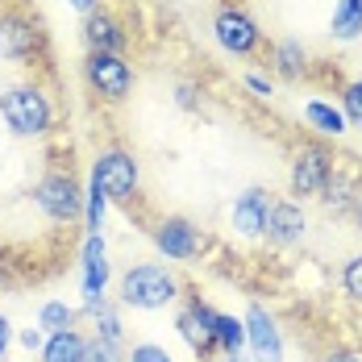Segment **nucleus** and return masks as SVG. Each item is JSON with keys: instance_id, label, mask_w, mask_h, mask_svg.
<instances>
[{"instance_id": "2eb2a0df", "label": "nucleus", "mask_w": 362, "mask_h": 362, "mask_svg": "<svg viewBox=\"0 0 362 362\" xmlns=\"http://www.w3.org/2000/svg\"><path fill=\"white\" fill-rule=\"evenodd\" d=\"M304 233H308V217H304V204L300 200H275L271 204V217H267V242L275 246V250H291V246H300L304 242Z\"/></svg>"}, {"instance_id": "6e6552de", "label": "nucleus", "mask_w": 362, "mask_h": 362, "mask_svg": "<svg viewBox=\"0 0 362 362\" xmlns=\"http://www.w3.org/2000/svg\"><path fill=\"white\" fill-rule=\"evenodd\" d=\"M109 279H112V262L105 233H83V246H79V291H83L79 317H92L109 300Z\"/></svg>"}, {"instance_id": "39448f33", "label": "nucleus", "mask_w": 362, "mask_h": 362, "mask_svg": "<svg viewBox=\"0 0 362 362\" xmlns=\"http://www.w3.org/2000/svg\"><path fill=\"white\" fill-rule=\"evenodd\" d=\"M92 180L100 183V192L109 196V204L134 209L142 200V163L129 150H121V146H105L92 158Z\"/></svg>"}, {"instance_id": "4be33fe9", "label": "nucleus", "mask_w": 362, "mask_h": 362, "mask_svg": "<svg viewBox=\"0 0 362 362\" xmlns=\"http://www.w3.org/2000/svg\"><path fill=\"white\" fill-rule=\"evenodd\" d=\"M79 325V308H71L67 300H46L37 308V329L50 337V333H67V329Z\"/></svg>"}, {"instance_id": "aec40b11", "label": "nucleus", "mask_w": 362, "mask_h": 362, "mask_svg": "<svg viewBox=\"0 0 362 362\" xmlns=\"http://www.w3.org/2000/svg\"><path fill=\"white\" fill-rule=\"evenodd\" d=\"M329 37L333 42H354V37H362V0H333Z\"/></svg>"}, {"instance_id": "412c9836", "label": "nucleus", "mask_w": 362, "mask_h": 362, "mask_svg": "<svg viewBox=\"0 0 362 362\" xmlns=\"http://www.w3.org/2000/svg\"><path fill=\"white\" fill-rule=\"evenodd\" d=\"M92 337H100V341L125 350V321H121V308H117L112 300H105V304L92 313Z\"/></svg>"}, {"instance_id": "e433bc0d", "label": "nucleus", "mask_w": 362, "mask_h": 362, "mask_svg": "<svg viewBox=\"0 0 362 362\" xmlns=\"http://www.w3.org/2000/svg\"><path fill=\"white\" fill-rule=\"evenodd\" d=\"M8 4H17V0H0V8H8Z\"/></svg>"}, {"instance_id": "c85d7f7f", "label": "nucleus", "mask_w": 362, "mask_h": 362, "mask_svg": "<svg viewBox=\"0 0 362 362\" xmlns=\"http://www.w3.org/2000/svg\"><path fill=\"white\" fill-rule=\"evenodd\" d=\"M242 83H246V92L258 96V100H271V96H275V79H271L267 71H250Z\"/></svg>"}, {"instance_id": "0eeeda50", "label": "nucleus", "mask_w": 362, "mask_h": 362, "mask_svg": "<svg viewBox=\"0 0 362 362\" xmlns=\"http://www.w3.org/2000/svg\"><path fill=\"white\" fill-rule=\"evenodd\" d=\"M337 167V154L329 150L325 142H300L291 150V163H288V187L296 200H317L325 192L329 175Z\"/></svg>"}, {"instance_id": "6ab92c4d", "label": "nucleus", "mask_w": 362, "mask_h": 362, "mask_svg": "<svg viewBox=\"0 0 362 362\" xmlns=\"http://www.w3.org/2000/svg\"><path fill=\"white\" fill-rule=\"evenodd\" d=\"M88 358V333L67 329V333H50L42 346V362H83Z\"/></svg>"}, {"instance_id": "ddd939ff", "label": "nucleus", "mask_w": 362, "mask_h": 362, "mask_svg": "<svg viewBox=\"0 0 362 362\" xmlns=\"http://www.w3.org/2000/svg\"><path fill=\"white\" fill-rule=\"evenodd\" d=\"M242 325H246V350H250L254 362H284V333L262 304L246 308Z\"/></svg>"}, {"instance_id": "dca6fc26", "label": "nucleus", "mask_w": 362, "mask_h": 362, "mask_svg": "<svg viewBox=\"0 0 362 362\" xmlns=\"http://www.w3.org/2000/svg\"><path fill=\"white\" fill-rule=\"evenodd\" d=\"M267 67H271V79L300 83V79L308 75V50H304V42H300V37H279V42H271Z\"/></svg>"}, {"instance_id": "f704fd0d", "label": "nucleus", "mask_w": 362, "mask_h": 362, "mask_svg": "<svg viewBox=\"0 0 362 362\" xmlns=\"http://www.w3.org/2000/svg\"><path fill=\"white\" fill-rule=\"evenodd\" d=\"M350 217L358 221V233H362V192H358V200H354V213H350Z\"/></svg>"}, {"instance_id": "a211bd4d", "label": "nucleus", "mask_w": 362, "mask_h": 362, "mask_svg": "<svg viewBox=\"0 0 362 362\" xmlns=\"http://www.w3.org/2000/svg\"><path fill=\"white\" fill-rule=\"evenodd\" d=\"M304 125H308L317 138H341V134L350 129L341 105H329V100H308V105H304Z\"/></svg>"}, {"instance_id": "c9c22d12", "label": "nucleus", "mask_w": 362, "mask_h": 362, "mask_svg": "<svg viewBox=\"0 0 362 362\" xmlns=\"http://www.w3.org/2000/svg\"><path fill=\"white\" fill-rule=\"evenodd\" d=\"M221 362H246V350H238V354H225Z\"/></svg>"}, {"instance_id": "1a4fd4ad", "label": "nucleus", "mask_w": 362, "mask_h": 362, "mask_svg": "<svg viewBox=\"0 0 362 362\" xmlns=\"http://www.w3.org/2000/svg\"><path fill=\"white\" fill-rule=\"evenodd\" d=\"M213 37H217L221 50L233 54V59H254L262 50V25L250 17V8H242L233 0L217 4V13H213Z\"/></svg>"}, {"instance_id": "473e14b6", "label": "nucleus", "mask_w": 362, "mask_h": 362, "mask_svg": "<svg viewBox=\"0 0 362 362\" xmlns=\"http://www.w3.org/2000/svg\"><path fill=\"white\" fill-rule=\"evenodd\" d=\"M8 346H13V321L0 313V362H4V354H8Z\"/></svg>"}, {"instance_id": "20e7f679", "label": "nucleus", "mask_w": 362, "mask_h": 362, "mask_svg": "<svg viewBox=\"0 0 362 362\" xmlns=\"http://www.w3.org/2000/svg\"><path fill=\"white\" fill-rule=\"evenodd\" d=\"M34 204L50 225H75L83 221V183L75 180L71 167L50 163L46 175L34 183Z\"/></svg>"}, {"instance_id": "9d476101", "label": "nucleus", "mask_w": 362, "mask_h": 362, "mask_svg": "<svg viewBox=\"0 0 362 362\" xmlns=\"http://www.w3.org/2000/svg\"><path fill=\"white\" fill-rule=\"evenodd\" d=\"M180 300H183V308L175 313V333H180V341L192 350L196 362H213L217 358V337H213L217 308H213L209 300H200L196 291H183Z\"/></svg>"}, {"instance_id": "b1692460", "label": "nucleus", "mask_w": 362, "mask_h": 362, "mask_svg": "<svg viewBox=\"0 0 362 362\" xmlns=\"http://www.w3.org/2000/svg\"><path fill=\"white\" fill-rule=\"evenodd\" d=\"M105 213H109V196L100 192V183L88 175V183H83V229L100 233L105 229Z\"/></svg>"}, {"instance_id": "bb28decb", "label": "nucleus", "mask_w": 362, "mask_h": 362, "mask_svg": "<svg viewBox=\"0 0 362 362\" xmlns=\"http://www.w3.org/2000/svg\"><path fill=\"white\" fill-rule=\"evenodd\" d=\"M125 362H175V358H171L167 346H158V341H138V346L125 350Z\"/></svg>"}, {"instance_id": "f257e3e1", "label": "nucleus", "mask_w": 362, "mask_h": 362, "mask_svg": "<svg viewBox=\"0 0 362 362\" xmlns=\"http://www.w3.org/2000/svg\"><path fill=\"white\" fill-rule=\"evenodd\" d=\"M0 121L8 125V134L37 142V138H46L54 129L59 109H54V96L46 92V83L21 79V83H13V88L0 92Z\"/></svg>"}, {"instance_id": "9b49d317", "label": "nucleus", "mask_w": 362, "mask_h": 362, "mask_svg": "<svg viewBox=\"0 0 362 362\" xmlns=\"http://www.w3.org/2000/svg\"><path fill=\"white\" fill-rule=\"evenodd\" d=\"M150 242H154V250L163 254V258H171V262H192V258H200V250H204V233L187 217L154 221Z\"/></svg>"}, {"instance_id": "2f4dec72", "label": "nucleus", "mask_w": 362, "mask_h": 362, "mask_svg": "<svg viewBox=\"0 0 362 362\" xmlns=\"http://www.w3.org/2000/svg\"><path fill=\"white\" fill-rule=\"evenodd\" d=\"M321 362H362V354L358 350H350V346H333Z\"/></svg>"}, {"instance_id": "423d86ee", "label": "nucleus", "mask_w": 362, "mask_h": 362, "mask_svg": "<svg viewBox=\"0 0 362 362\" xmlns=\"http://www.w3.org/2000/svg\"><path fill=\"white\" fill-rule=\"evenodd\" d=\"M83 83L96 100L105 105H125L134 96L138 71L125 54H105V50H88L83 54Z\"/></svg>"}, {"instance_id": "f3484780", "label": "nucleus", "mask_w": 362, "mask_h": 362, "mask_svg": "<svg viewBox=\"0 0 362 362\" xmlns=\"http://www.w3.org/2000/svg\"><path fill=\"white\" fill-rule=\"evenodd\" d=\"M362 192V175H354L350 167H341V158H337V167H333V175H329L325 192L317 196L321 204H325L329 213H337V217H350L354 213V200H358Z\"/></svg>"}, {"instance_id": "cd10ccee", "label": "nucleus", "mask_w": 362, "mask_h": 362, "mask_svg": "<svg viewBox=\"0 0 362 362\" xmlns=\"http://www.w3.org/2000/svg\"><path fill=\"white\" fill-rule=\"evenodd\" d=\"M83 362H125V350L100 341V337H88V358Z\"/></svg>"}, {"instance_id": "f03ea898", "label": "nucleus", "mask_w": 362, "mask_h": 362, "mask_svg": "<svg viewBox=\"0 0 362 362\" xmlns=\"http://www.w3.org/2000/svg\"><path fill=\"white\" fill-rule=\"evenodd\" d=\"M183 296L180 275L163 262H134L121 279H117V300L121 308H134V313H158V308H171Z\"/></svg>"}, {"instance_id": "4468645a", "label": "nucleus", "mask_w": 362, "mask_h": 362, "mask_svg": "<svg viewBox=\"0 0 362 362\" xmlns=\"http://www.w3.org/2000/svg\"><path fill=\"white\" fill-rule=\"evenodd\" d=\"M83 46L88 50H105V54H125L129 50V30H125V21L112 13L109 4H100V8H92L83 17Z\"/></svg>"}, {"instance_id": "a878e982", "label": "nucleus", "mask_w": 362, "mask_h": 362, "mask_svg": "<svg viewBox=\"0 0 362 362\" xmlns=\"http://www.w3.org/2000/svg\"><path fill=\"white\" fill-rule=\"evenodd\" d=\"M341 291H346L350 304H358L362 308V254L346 258V267H341Z\"/></svg>"}, {"instance_id": "393cba45", "label": "nucleus", "mask_w": 362, "mask_h": 362, "mask_svg": "<svg viewBox=\"0 0 362 362\" xmlns=\"http://www.w3.org/2000/svg\"><path fill=\"white\" fill-rule=\"evenodd\" d=\"M341 112H346V125L362 129V75L341 88Z\"/></svg>"}, {"instance_id": "f8f14e48", "label": "nucleus", "mask_w": 362, "mask_h": 362, "mask_svg": "<svg viewBox=\"0 0 362 362\" xmlns=\"http://www.w3.org/2000/svg\"><path fill=\"white\" fill-rule=\"evenodd\" d=\"M271 204H275V196L267 192V187H242L238 196H233V204H229V225H233V233L238 238H262L267 233V217H271Z\"/></svg>"}, {"instance_id": "5701e85b", "label": "nucleus", "mask_w": 362, "mask_h": 362, "mask_svg": "<svg viewBox=\"0 0 362 362\" xmlns=\"http://www.w3.org/2000/svg\"><path fill=\"white\" fill-rule=\"evenodd\" d=\"M213 337H217V354H238V350H246V325H242V317H229V313H217V321H213Z\"/></svg>"}, {"instance_id": "c756f323", "label": "nucleus", "mask_w": 362, "mask_h": 362, "mask_svg": "<svg viewBox=\"0 0 362 362\" xmlns=\"http://www.w3.org/2000/svg\"><path fill=\"white\" fill-rule=\"evenodd\" d=\"M175 105H180L183 112H196V109H200V83L180 79V83H175Z\"/></svg>"}, {"instance_id": "7c9ffc66", "label": "nucleus", "mask_w": 362, "mask_h": 362, "mask_svg": "<svg viewBox=\"0 0 362 362\" xmlns=\"http://www.w3.org/2000/svg\"><path fill=\"white\" fill-rule=\"evenodd\" d=\"M21 346H25V350H30V354H42V346H46V333H42V329H21Z\"/></svg>"}, {"instance_id": "7ed1b4c3", "label": "nucleus", "mask_w": 362, "mask_h": 362, "mask_svg": "<svg viewBox=\"0 0 362 362\" xmlns=\"http://www.w3.org/2000/svg\"><path fill=\"white\" fill-rule=\"evenodd\" d=\"M0 59L21 63V67H46L50 63V34L42 17L25 4L0 8Z\"/></svg>"}, {"instance_id": "72a5a7b5", "label": "nucleus", "mask_w": 362, "mask_h": 362, "mask_svg": "<svg viewBox=\"0 0 362 362\" xmlns=\"http://www.w3.org/2000/svg\"><path fill=\"white\" fill-rule=\"evenodd\" d=\"M67 4H71L75 13H83V17H88V13H92V8H100L105 0H67Z\"/></svg>"}]
</instances>
